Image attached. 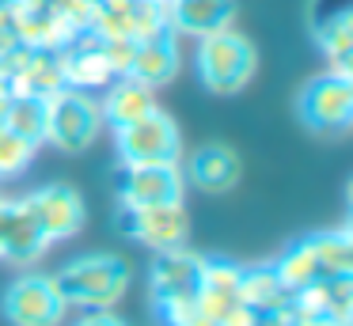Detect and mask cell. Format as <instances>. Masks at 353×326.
Here are the masks:
<instances>
[{"instance_id": "6da1fadb", "label": "cell", "mask_w": 353, "mask_h": 326, "mask_svg": "<svg viewBox=\"0 0 353 326\" xmlns=\"http://www.w3.org/2000/svg\"><path fill=\"white\" fill-rule=\"evenodd\" d=\"M57 288H61L65 303L80 311H107L130 292L133 269L122 254L110 250H95V254H80L72 262H65L54 273Z\"/></svg>"}, {"instance_id": "7a4b0ae2", "label": "cell", "mask_w": 353, "mask_h": 326, "mask_svg": "<svg viewBox=\"0 0 353 326\" xmlns=\"http://www.w3.org/2000/svg\"><path fill=\"white\" fill-rule=\"evenodd\" d=\"M194 68L205 91L213 95H239L259 72V50L236 27H221L198 38L194 45Z\"/></svg>"}, {"instance_id": "3957f363", "label": "cell", "mask_w": 353, "mask_h": 326, "mask_svg": "<svg viewBox=\"0 0 353 326\" xmlns=\"http://www.w3.org/2000/svg\"><path fill=\"white\" fill-rule=\"evenodd\" d=\"M274 269L289 292H300V288L315 285V281H327V277H345V273H353V239L345 227L315 232L307 239L292 243L274 262Z\"/></svg>"}, {"instance_id": "277c9868", "label": "cell", "mask_w": 353, "mask_h": 326, "mask_svg": "<svg viewBox=\"0 0 353 326\" xmlns=\"http://www.w3.org/2000/svg\"><path fill=\"white\" fill-rule=\"evenodd\" d=\"M201 269H205V254H198L190 247L156 250L152 269H148V285H152V303L160 311L163 326H183L194 315Z\"/></svg>"}, {"instance_id": "5b68a950", "label": "cell", "mask_w": 353, "mask_h": 326, "mask_svg": "<svg viewBox=\"0 0 353 326\" xmlns=\"http://www.w3.org/2000/svg\"><path fill=\"white\" fill-rule=\"evenodd\" d=\"M103 133V110L92 91L57 88L46 95V141L57 152H84Z\"/></svg>"}, {"instance_id": "8992f818", "label": "cell", "mask_w": 353, "mask_h": 326, "mask_svg": "<svg viewBox=\"0 0 353 326\" xmlns=\"http://www.w3.org/2000/svg\"><path fill=\"white\" fill-rule=\"evenodd\" d=\"M296 114L312 133H345L353 125V76L350 68H327L312 76L296 95Z\"/></svg>"}, {"instance_id": "52a82bcc", "label": "cell", "mask_w": 353, "mask_h": 326, "mask_svg": "<svg viewBox=\"0 0 353 326\" xmlns=\"http://www.w3.org/2000/svg\"><path fill=\"white\" fill-rule=\"evenodd\" d=\"M114 148L122 167H145V163H179L183 159V133L175 118L156 106L152 114L114 129Z\"/></svg>"}, {"instance_id": "ba28073f", "label": "cell", "mask_w": 353, "mask_h": 326, "mask_svg": "<svg viewBox=\"0 0 353 326\" xmlns=\"http://www.w3.org/2000/svg\"><path fill=\"white\" fill-rule=\"evenodd\" d=\"M65 315L69 303L50 273H23L4 292V318L12 326H61Z\"/></svg>"}, {"instance_id": "9c48e42d", "label": "cell", "mask_w": 353, "mask_h": 326, "mask_svg": "<svg viewBox=\"0 0 353 326\" xmlns=\"http://www.w3.org/2000/svg\"><path fill=\"white\" fill-rule=\"evenodd\" d=\"M118 232L148 250H175L190 239V216L183 201L175 205H145V209H125L118 205Z\"/></svg>"}, {"instance_id": "30bf717a", "label": "cell", "mask_w": 353, "mask_h": 326, "mask_svg": "<svg viewBox=\"0 0 353 326\" xmlns=\"http://www.w3.org/2000/svg\"><path fill=\"white\" fill-rule=\"evenodd\" d=\"M183 197H186V179L179 163H145V167L118 163V205H125V209L175 205Z\"/></svg>"}, {"instance_id": "8fae6325", "label": "cell", "mask_w": 353, "mask_h": 326, "mask_svg": "<svg viewBox=\"0 0 353 326\" xmlns=\"http://www.w3.org/2000/svg\"><path fill=\"white\" fill-rule=\"evenodd\" d=\"M23 201H27V209L34 212V220H39L42 235L50 239V247L72 239V235L84 227V197L72 186H65V182L39 186L34 194H27Z\"/></svg>"}, {"instance_id": "7c38bea8", "label": "cell", "mask_w": 353, "mask_h": 326, "mask_svg": "<svg viewBox=\"0 0 353 326\" xmlns=\"http://www.w3.org/2000/svg\"><path fill=\"white\" fill-rule=\"evenodd\" d=\"M312 38L330 61L327 68H350L353 53V0H312L307 8Z\"/></svg>"}, {"instance_id": "4fadbf2b", "label": "cell", "mask_w": 353, "mask_h": 326, "mask_svg": "<svg viewBox=\"0 0 353 326\" xmlns=\"http://www.w3.org/2000/svg\"><path fill=\"white\" fill-rule=\"evenodd\" d=\"M239 174H243L239 152L228 148V144H221V141L194 148L190 159H186V167H183V179L190 182V186L205 190V194H224V190H232L239 182Z\"/></svg>"}, {"instance_id": "5bb4252c", "label": "cell", "mask_w": 353, "mask_h": 326, "mask_svg": "<svg viewBox=\"0 0 353 326\" xmlns=\"http://www.w3.org/2000/svg\"><path fill=\"white\" fill-rule=\"evenodd\" d=\"M239 273H243V265L228 262V258H205L194 311H198L209 326H216L239 303Z\"/></svg>"}, {"instance_id": "9a60e30c", "label": "cell", "mask_w": 353, "mask_h": 326, "mask_svg": "<svg viewBox=\"0 0 353 326\" xmlns=\"http://www.w3.org/2000/svg\"><path fill=\"white\" fill-rule=\"evenodd\" d=\"M179 72V34L171 27H160L152 34L137 38V50H133V65L130 76L148 88H160V83L175 80Z\"/></svg>"}, {"instance_id": "2e32d148", "label": "cell", "mask_w": 353, "mask_h": 326, "mask_svg": "<svg viewBox=\"0 0 353 326\" xmlns=\"http://www.w3.org/2000/svg\"><path fill=\"white\" fill-rule=\"evenodd\" d=\"M50 250V239L42 235L34 212L27 201H8V216H4V243H0V258L12 265H34Z\"/></svg>"}, {"instance_id": "e0dca14e", "label": "cell", "mask_w": 353, "mask_h": 326, "mask_svg": "<svg viewBox=\"0 0 353 326\" xmlns=\"http://www.w3.org/2000/svg\"><path fill=\"white\" fill-rule=\"evenodd\" d=\"M168 4V27L179 38H205L221 27H232L236 0H163Z\"/></svg>"}, {"instance_id": "ac0fdd59", "label": "cell", "mask_w": 353, "mask_h": 326, "mask_svg": "<svg viewBox=\"0 0 353 326\" xmlns=\"http://www.w3.org/2000/svg\"><path fill=\"white\" fill-rule=\"evenodd\" d=\"M156 88L133 80V76H114L107 83V95L99 99V110H103V125L110 129H122L130 121L145 118V114L156 110Z\"/></svg>"}, {"instance_id": "d6986e66", "label": "cell", "mask_w": 353, "mask_h": 326, "mask_svg": "<svg viewBox=\"0 0 353 326\" xmlns=\"http://www.w3.org/2000/svg\"><path fill=\"white\" fill-rule=\"evenodd\" d=\"M292 311H300V315H330V318H342V323H353V273L315 281V285L292 292Z\"/></svg>"}, {"instance_id": "ffe728a7", "label": "cell", "mask_w": 353, "mask_h": 326, "mask_svg": "<svg viewBox=\"0 0 353 326\" xmlns=\"http://www.w3.org/2000/svg\"><path fill=\"white\" fill-rule=\"evenodd\" d=\"M239 300L262 315V311L289 307L292 292L281 285L274 262H270V265H243V273H239Z\"/></svg>"}, {"instance_id": "44dd1931", "label": "cell", "mask_w": 353, "mask_h": 326, "mask_svg": "<svg viewBox=\"0 0 353 326\" xmlns=\"http://www.w3.org/2000/svg\"><path fill=\"white\" fill-rule=\"evenodd\" d=\"M4 129H12V133H19L23 141H31L42 148V141H46V99L42 95H12L8 91Z\"/></svg>"}, {"instance_id": "7402d4cb", "label": "cell", "mask_w": 353, "mask_h": 326, "mask_svg": "<svg viewBox=\"0 0 353 326\" xmlns=\"http://www.w3.org/2000/svg\"><path fill=\"white\" fill-rule=\"evenodd\" d=\"M34 152H39V144L23 141V136L12 133V129H0V179H16V174H23L27 167H31Z\"/></svg>"}, {"instance_id": "603a6c76", "label": "cell", "mask_w": 353, "mask_h": 326, "mask_svg": "<svg viewBox=\"0 0 353 326\" xmlns=\"http://www.w3.org/2000/svg\"><path fill=\"white\" fill-rule=\"evenodd\" d=\"M72 326H130V323L122 315H114V307H107V311H84Z\"/></svg>"}, {"instance_id": "cb8c5ba5", "label": "cell", "mask_w": 353, "mask_h": 326, "mask_svg": "<svg viewBox=\"0 0 353 326\" xmlns=\"http://www.w3.org/2000/svg\"><path fill=\"white\" fill-rule=\"evenodd\" d=\"M216 326H259V311H254V307H247V303L239 300L236 307H232V311H228V315H224Z\"/></svg>"}, {"instance_id": "d4e9b609", "label": "cell", "mask_w": 353, "mask_h": 326, "mask_svg": "<svg viewBox=\"0 0 353 326\" xmlns=\"http://www.w3.org/2000/svg\"><path fill=\"white\" fill-rule=\"evenodd\" d=\"M259 326H296V311H292V303L289 307H277V311H262Z\"/></svg>"}, {"instance_id": "484cf974", "label": "cell", "mask_w": 353, "mask_h": 326, "mask_svg": "<svg viewBox=\"0 0 353 326\" xmlns=\"http://www.w3.org/2000/svg\"><path fill=\"white\" fill-rule=\"evenodd\" d=\"M4 216H8V201H0V243H4Z\"/></svg>"}]
</instances>
